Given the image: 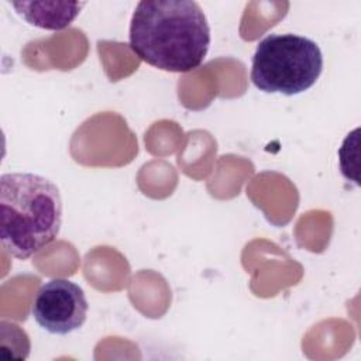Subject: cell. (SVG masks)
Returning <instances> with one entry per match:
<instances>
[{
	"label": "cell",
	"instance_id": "1",
	"mask_svg": "<svg viewBox=\"0 0 361 361\" xmlns=\"http://www.w3.org/2000/svg\"><path fill=\"white\" fill-rule=\"evenodd\" d=\"M210 39L206 14L193 0H144L131 16L130 48L141 61L165 72L199 68Z\"/></svg>",
	"mask_w": 361,
	"mask_h": 361
},
{
	"label": "cell",
	"instance_id": "4",
	"mask_svg": "<svg viewBox=\"0 0 361 361\" xmlns=\"http://www.w3.org/2000/svg\"><path fill=\"white\" fill-rule=\"evenodd\" d=\"M87 309V299L79 285L65 278H54L35 293L31 314L49 334L66 336L85 324Z\"/></svg>",
	"mask_w": 361,
	"mask_h": 361
},
{
	"label": "cell",
	"instance_id": "2",
	"mask_svg": "<svg viewBox=\"0 0 361 361\" xmlns=\"http://www.w3.org/2000/svg\"><path fill=\"white\" fill-rule=\"evenodd\" d=\"M62 226V197L48 178L31 172L0 178V240L17 259H27L49 245Z\"/></svg>",
	"mask_w": 361,
	"mask_h": 361
},
{
	"label": "cell",
	"instance_id": "5",
	"mask_svg": "<svg viewBox=\"0 0 361 361\" xmlns=\"http://www.w3.org/2000/svg\"><path fill=\"white\" fill-rule=\"evenodd\" d=\"M85 1H10L16 13L30 25L59 31L72 24Z\"/></svg>",
	"mask_w": 361,
	"mask_h": 361
},
{
	"label": "cell",
	"instance_id": "3",
	"mask_svg": "<svg viewBox=\"0 0 361 361\" xmlns=\"http://www.w3.org/2000/svg\"><path fill=\"white\" fill-rule=\"evenodd\" d=\"M323 71L317 42L296 34H269L254 52L252 85L265 93L296 96L309 90Z\"/></svg>",
	"mask_w": 361,
	"mask_h": 361
}]
</instances>
